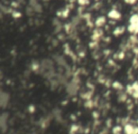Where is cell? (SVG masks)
Here are the masks:
<instances>
[{"label": "cell", "mask_w": 138, "mask_h": 134, "mask_svg": "<svg viewBox=\"0 0 138 134\" xmlns=\"http://www.w3.org/2000/svg\"><path fill=\"white\" fill-rule=\"evenodd\" d=\"M89 1L90 0H78V2H79V4H80V5H87V4L89 3Z\"/></svg>", "instance_id": "cell-5"}, {"label": "cell", "mask_w": 138, "mask_h": 134, "mask_svg": "<svg viewBox=\"0 0 138 134\" xmlns=\"http://www.w3.org/2000/svg\"><path fill=\"white\" fill-rule=\"evenodd\" d=\"M126 1V3H128V4H134L137 0H125Z\"/></svg>", "instance_id": "cell-6"}, {"label": "cell", "mask_w": 138, "mask_h": 134, "mask_svg": "<svg viewBox=\"0 0 138 134\" xmlns=\"http://www.w3.org/2000/svg\"><path fill=\"white\" fill-rule=\"evenodd\" d=\"M104 23H105V18H104V17L97 18V21H96V25H97L98 27H99V26H101L102 25H104Z\"/></svg>", "instance_id": "cell-4"}, {"label": "cell", "mask_w": 138, "mask_h": 134, "mask_svg": "<svg viewBox=\"0 0 138 134\" xmlns=\"http://www.w3.org/2000/svg\"><path fill=\"white\" fill-rule=\"evenodd\" d=\"M8 101H9V94L4 93H1V105L4 106L5 104L8 103Z\"/></svg>", "instance_id": "cell-3"}, {"label": "cell", "mask_w": 138, "mask_h": 134, "mask_svg": "<svg viewBox=\"0 0 138 134\" xmlns=\"http://www.w3.org/2000/svg\"><path fill=\"white\" fill-rule=\"evenodd\" d=\"M128 29L132 34H138V14L131 16L128 25Z\"/></svg>", "instance_id": "cell-1"}, {"label": "cell", "mask_w": 138, "mask_h": 134, "mask_svg": "<svg viewBox=\"0 0 138 134\" xmlns=\"http://www.w3.org/2000/svg\"><path fill=\"white\" fill-rule=\"evenodd\" d=\"M109 17L111 18V19H115V20H117V19H119V18L121 17V14L119 13V12H117V11H111V12H109Z\"/></svg>", "instance_id": "cell-2"}]
</instances>
